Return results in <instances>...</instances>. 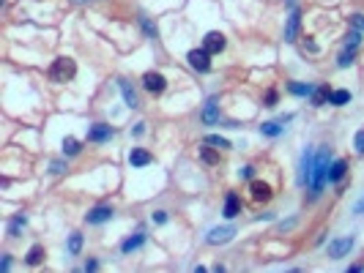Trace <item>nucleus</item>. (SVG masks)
I'll use <instances>...</instances> for the list:
<instances>
[{
    "label": "nucleus",
    "instance_id": "f257e3e1",
    "mask_svg": "<svg viewBox=\"0 0 364 273\" xmlns=\"http://www.w3.org/2000/svg\"><path fill=\"white\" fill-rule=\"evenodd\" d=\"M329 150H321L315 156V164H312V180H309V191H312V197H318L323 191V186H326V180H329Z\"/></svg>",
    "mask_w": 364,
    "mask_h": 273
},
{
    "label": "nucleus",
    "instance_id": "f03ea898",
    "mask_svg": "<svg viewBox=\"0 0 364 273\" xmlns=\"http://www.w3.org/2000/svg\"><path fill=\"white\" fill-rule=\"evenodd\" d=\"M74 74H77V63L71 58H58L52 63V68H49V77L55 82H69V79H74Z\"/></svg>",
    "mask_w": 364,
    "mask_h": 273
},
{
    "label": "nucleus",
    "instance_id": "7ed1b4c3",
    "mask_svg": "<svg viewBox=\"0 0 364 273\" xmlns=\"http://www.w3.org/2000/svg\"><path fill=\"white\" fill-rule=\"evenodd\" d=\"M186 60H189V66H192L194 71H200V74L211 71V52H208L206 47H203V49H192V52L186 55Z\"/></svg>",
    "mask_w": 364,
    "mask_h": 273
},
{
    "label": "nucleus",
    "instance_id": "20e7f679",
    "mask_svg": "<svg viewBox=\"0 0 364 273\" xmlns=\"http://www.w3.org/2000/svg\"><path fill=\"white\" fill-rule=\"evenodd\" d=\"M353 246H356V238H353V235H345V238L331 240L326 252H329V257H331V259H343L345 254H348L350 249H353Z\"/></svg>",
    "mask_w": 364,
    "mask_h": 273
},
{
    "label": "nucleus",
    "instance_id": "39448f33",
    "mask_svg": "<svg viewBox=\"0 0 364 273\" xmlns=\"http://www.w3.org/2000/svg\"><path fill=\"white\" fill-rule=\"evenodd\" d=\"M143 88L148 90V93H153V96H159L162 90L167 88V79L159 71H148V74H143Z\"/></svg>",
    "mask_w": 364,
    "mask_h": 273
},
{
    "label": "nucleus",
    "instance_id": "423d86ee",
    "mask_svg": "<svg viewBox=\"0 0 364 273\" xmlns=\"http://www.w3.org/2000/svg\"><path fill=\"white\" fill-rule=\"evenodd\" d=\"M112 134H115V131H112L107 123H93L88 129V142H107Z\"/></svg>",
    "mask_w": 364,
    "mask_h": 273
},
{
    "label": "nucleus",
    "instance_id": "0eeeda50",
    "mask_svg": "<svg viewBox=\"0 0 364 273\" xmlns=\"http://www.w3.org/2000/svg\"><path fill=\"white\" fill-rule=\"evenodd\" d=\"M203 47H206L211 55H219L222 49L227 47V41H225V36H222V33L211 30V33H206V39H203Z\"/></svg>",
    "mask_w": 364,
    "mask_h": 273
},
{
    "label": "nucleus",
    "instance_id": "6e6552de",
    "mask_svg": "<svg viewBox=\"0 0 364 273\" xmlns=\"http://www.w3.org/2000/svg\"><path fill=\"white\" fill-rule=\"evenodd\" d=\"M233 235H236L233 227H216V230L208 232L206 240H208L211 246H216V243H227V240H233Z\"/></svg>",
    "mask_w": 364,
    "mask_h": 273
},
{
    "label": "nucleus",
    "instance_id": "1a4fd4ad",
    "mask_svg": "<svg viewBox=\"0 0 364 273\" xmlns=\"http://www.w3.org/2000/svg\"><path fill=\"white\" fill-rule=\"evenodd\" d=\"M249 191H252L255 202H268V199H271V186L263 183V180H252V183H249Z\"/></svg>",
    "mask_w": 364,
    "mask_h": 273
},
{
    "label": "nucleus",
    "instance_id": "9d476101",
    "mask_svg": "<svg viewBox=\"0 0 364 273\" xmlns=\"http://www.w3.org/2000/svg\"><path fill=\"white\" fill-rule=\"evenodd\" d=\"M112 218V208L110 205H99V208H93V211L85 216V221L88 224H102V221H110Z\"/></svg>",
    "mask_w": 364,
    "mask_h": 273
},
{
    "label": "nucleus",
    "instance_id": "9b49d317",
    "mask_svg": "<svg viewBox=\"0 0 364 273\" xmlns=\"http://www.w3.org/2000/svg\"><path fill=\"white\" fill-rule=\"evenodd\" d=\"M151 161H153V156L145 148H131L129 150V164L131 167H148Z\"/></svg>",
    "mask_w": 364,
    "mask_h": 273
},
{
    "label": "nucleus",
    "instance_id": "f8f14e48",
    "mask_svg": "<svg viewBox=\"0 0 364 273\" xmlns=\"http://www.w3.org/2000/svg\"><path fill=\"white\" fill-rule=\"evenodd\" d=\"M312 164H315V158H312V153H304L301 156V172H299V183L301 186H309V180H312Z\"/></svg>",
    "mask_w": 364,
    "mask_h": 273
},
{
    "label": "nucleus",
    "instance_id": "ddd939ff",
    "mask_svg": "<svg viewBox=\"0 0 364 273\" xmlns=\"http://www.w3.org/2000/svg\"><path fill=\"white\" fill-rule=\"evenodd\" d=\"M225 218H236L241 213V199H238V194H236V191H230V194H227L225 197Z\"/></svg>",
    "mask_w": 364,
    "mask_h": 273
},
{
    "label": "nucleus",
    "instance_id": "4468645a",
    "mask_svg": "<svg viewBox=\"0 0 364 273\" xmlns=\"http://www.w3.org/2000/svg\"><path fill=\"white\" fill-rule=\"evenodd\" d=\"M312 107H323V104H331V90L329 85H318L315 90H312Z\"/></svg>",
    "mask_w": 364,
    "mask_h": 273
},
{
    "label": "nucleus",
    "instance_id": "2eb2a0df",
    "mask_svg": "<svg viewBox=\"0 0 364 273\" xmlns=\"http://www.w3.org/2000/svg\"><path fill=\"white\" fill-rule=\"evenodd\" d=\"M299 22H301L299 11H296V8H290L288 25H285V41H296V33H299Z\"/></svg>",
    "mask_w": 364,
    "mask_h": 273
},
{
    "label": "nucleus",
    "instance_id": "dca6fc26",
    "mask_svg": "<svg viewBox=\"0 0 364 273\" xmlns=\"http://www.w3.org/2000/svg\"><path fill=\"white\" fill-rule=\"evenodd\" d=\"M345 172H348V161H345V158H337V161H331L329 180H331V183H340V180L345 177Z\"/></svg>",
    "mask_w": 364,
    "mask_h": 273
},
{
    "label": "nucleus",
    "instance_id": "f3484780",
    "mask_svg": "<svg viewBox=\"0 0 364 273\" xmlns=\"http://www.w3.org/2000/svg\"><path fill=\"white\" fill-rule=\"evenodd\" d=\"M118 88H121V93H124V101L129 109H137V93H134V88H131L129 82L118 79Z\"/></svg>",
    "mask_w": 364,
    "mask_h": 273
},
{
    "label": "nucleus",
    "instance_id": "a211bd4d",
    "mask_svg": "<svg viewBox=\"0 0 364 273\" xmlns=\"http://www.w3.org/2000/svg\"><path fill=\"white\" fill-rule=\"evenodd\" d=\"M203 120H206L208 126H214V123L219 120V104H216V98H208V101H206V109H203Z\"/></svg>",
    "mask_w": 364,
    "mask_h": 273
},
{
    "label": "nucleus",
    "instance_id": "6ab92c4d",
    "mask_svg": "<svg viewBox=\"0 0 364 273\" xmlns=\"http://www.w3.org/2000/svg\"><path fill=\"white\" fill-rule=\"evenodd\" d=\"M143 243H145V232H137L134 238H126L124 243H121V252H124V254H131L134 249H140Z\"/></svg>",
    "mask_w": 364,
    "mask_h": 273
},
{
    "label": "nucleus",
    "instance_id": "aec40b11",
    "mask_svg": "<svg viewBox=\"0 0 364 273\" xmlns=\"http://www.w3.org/2000/svg\"><path fill=\"white\" fill-rule=\"evenodd\" d=\"M44 257H47L44 246H33V249L28 252V257H25V262H28L30 268H36V265H42V262H44Z\"/></svg>",
    "mask_w": 364,
    "mask_h": 273
},
{
    "label": "nucleus",
    "instance_id": "412c9836",
    "mask_svg": "<svg viewBox=\"0 0 364 273\" xmlns=\"http://www.w3.org/2000/svg\"><path fill=\"white\" fill-rule=\"evenodd\" d=\"M80 150H83V142L74 139V136H66L63 139V156H80Z\"/></svg>",
    "mask_w": 364,
    "mask_h": 273
},
{
    "label": "nucleus",
    "instance_id": "4be33fe9",
    "mask_svg": "<svg viewBox=\"0 0 364 273\" xmlns=\"http://www.w3.org/2000/svg\"><path fill=\"white\" fill-rule=\"evenodd\" d=\"M282 131H285V129H282L279 123H274V120H268V123H263V126H260V134L263 136H279Z\"/></svg>",
    "mask_w": 364,
    "mask_h": 273
},
{
    "label": "nucleus",
    "instance_id": "5701e85b",
    "mask_svg": "<svg viewBox=\"0 0 364 273\" xmlns=\"http://www.w3.org/2000/svg\"><path fill=\"white\" fill-rule=\"evenodd\" d=\"M350 101V93L348 90H331V104H334V107H343V104H348Z\"/></svg>",
    "mask_w": 364,
    "mask_h": 273
},
{
    "label": "nucleus",
    "instance_id": "b1692460",
    "mask_svg": "<svg viewBox=\"0 0 364 273\" xmlns=\"http://www.w3.org/2000/svg\"><path fill=\"white\" fill-rule=\"evenodd\" d=\"M312 85H304V82H290V93L293 96H312Z\"/></svg>",
    "mask_w": 364,
    "mask_h": 273
},
{
    "label": "nucleus",
    "instance_id": "393cba45",
    "mask_svg": "<svg viewBox=\"0 0 364 273\" xmlns=\"http://www.w3.org/2000/svg\"><path fill=\"white\" fill-rule=\"evenodd\" d=\"M359 44H362V30H350L348 41H345V49H350V52H356Z\"/></svg>",
    "mask_w": 364,
    "mask_h": 273
},
{
    "label": "nucleus",
    "instance_id": "a878e982",
    "mask_svg": "<svg viewBox=\"0 0 364 273\" xmlns=\"http://www.w3.org/2000/svg\"><path fill=\"white\" fill-rule=\"evenodd\" d=\"M200 158H203V164H219V153L211 148H200Z\"/></svg>",
    "mask_w": 364,
    "mask_h": 273
},
{
    "label": "nucleus",
    "instance_id": "bb28decb",
    "mask_svg": "<svg viewBox=\"0 0 364 273\" xmlns=\"http://www.w3.org/2000/svg\"><path fill=\"white\" fill-rule=\"evenodd\" d=\"M206 145H214V148H230V139H225V136H219V134H208Z\"/></svg>",
    "mask_w": 364,
    "mask_h": 273
},
{
    "label": "nucleus",
    "instance_id": "cd10ccee",
    "mask_svg": "<svg viewBox=\"0 0 364 273\" xmlns=\"http://www.w3.org/2000/svg\"><path fill=\"white\" fill-rule=\"evenodd\" d=\"M80 252H83V235L74 232V235L69 238V254H80Z\"/></svg>",
    "mask_w": 364,
    "mask_h": 273
},
{
    "label": "nucleus",
    "instance_id": "c85d7f7f",
    "mask_svg": "<svg viewBox=\"0 0 364 273\" xmlns=\"http://www.w3.org/2000/svg\"><path fill=\"white\" fill-rule=\"evenodd\" d=\"M25 224H28V218H25V216H17L14 221H11V227H8V235H11V238H17V235H20V230H22Z\"/></svg>",
    "mask_w": 364,
    "mask_h": 273
},
{
    "label": "nucleus",
    "instance_id": "c756f323",
    "mask_svg": "<svg viewBox=\"0 0 364 273\" xmlns=\"http://www.w3.org/2000/svg\"><path fill=\"white\" fill-rule=\"evenodd\" d=\"M140 25H143V30H145L148 36H151V39H156V33H159V30H156V25H153V22L148 20V17H140Z\"/></svg>",
    "mask_w": 364,
    "mask_h": 273
},
{
    "label": "nucleus",
    "instance_id": "7c9ffc66",
    "mask_svg": "<svg viewBox=\"0 0 364 273\" xmlns=\"http://www.w3.org/2000/svg\"><path fill=\"white\" fill-rule=\"evenodd\" d=\"M350 63H353V52H350V49H345V52L340 55V60H337V66H340V68H348Z\"/></svg>",
    "mask_w": 364,
    "mask_h": 273
},
{
    "label": "nucleus",
    "instance_id": "2f4dec72",
    "mask_svg": "<svg viewBox=\"0 0 364 273\" xmlns=\"http://www.w3.org/2000/svg\"><path fill=\"white\" fill-rule=\"evenodd\" d=\"M353 145H356V153H359V156H364V129L356 131V136H353Z\"/></svg>",
    "mask_w": 364,
    "mask_h": 273
},
{
    "label": "nucleus",
    "instance_id": "473e14b6",
    "mask_svg": "<svg viewBox=\"0 0 364 273\" xmlns=\"http://www.w3.org/2000/svg\"><path fill=\"white\" fill-rule=\"evenodd\" d=\"M350 25L356 27V30H364V14H353V17H350Z\"/></svg>",
    "mask_w": 364,
    "mask_h": 273
},
{
    "label": "nucleus",
    "instance_id": "72a5a7b5",
    "mask_svg": "<svg viewBox=\"0 0 364 273\" xmlns=\"http://www.w3.org/2000/svg\"><path fill=\"white\" fill-rule=\"evenodd\" d=\"M304 49H307V52H318V44L309 39V36H304Z\"/></svg>",
    "mask_w": 364,
    "mask_h": 273
},
{
    "label": "nucleus",
    "instance_id": "f704fd0d",
    "mask_svg": "<svg viewBox=\"0 0 364 273\" xmlns=\"http://www.w3.org/2000/svg\"><path fill=\"white\" fill-rule=\"evenodd\" d=\"M277 104V90H268L266 93V107H274Z\"/></svg>",
    "mask_w": 364,
    "mask_h": 273
},
{
    "label": "nucleus",
    "instance_id": "c9c22d12",
    "mask_svg": "<svg viewBox=\"0 0 364 273\" xmlns=\"http://www.w3.org/2000/svg\"><path fill=\"white\" fill-rule=\"evenodd\" d=\"M49 172H52V175H61V172H63V161H52V164H49Z\"/></svg>",
    "mask_w": 364,
    "mask_h": 273
},
{
    "label": "nucleus",
    "instance_id": "e433bc0d",
    "mask_svg": "<svg viewBox=\"0 0 364 273\" xmlns=\"http://www.w3.org/2000/svg\"><path fill=\"white\" fill-rule=\"evenodd\" d=\"M153 221H156V224H165V221H167V213H165V211H156V213H153Z\"/></svg>",
    "mask_w": 364,
    "mask_h": 273
},
{
    "label": "nucleus",
    "instance_id": "4c0bfd02",
    "mask_svg": "<svg viewBox=\"0 0 364 273\" xmlns=\"http://www.w3.org/2000/svg\"><path fill=\"white\" fill-rule=\"evenodd\" d=\"M96 268H99L96 259H88V262H85V273H88V271H96Z\"/></svg>",
    "mask_w": 364,
    "mask_h": 273
},
{
    "label": "nucleus",
    "instance_id": "58836bf2",
    "mask_svg": "<svg viewBox=\"0 0 364 273\" xmlns=\"http://www.w3.org/2000/svg\"><path fill=\"white\" fill-rule=\"evenodd\" d=\"M252 175H255L252 167H244V170H241V177H252Z\"/></svg>",
    "mask_w": 364,
    "mask_h": 273
},
{
    "label": "nucleus",
    "instance_id": "ea45409f",
    "mask_svg": "<svg viewBox=\"0 0 364 273\" xmlns=\"http://www.w3.org/2000/svg\"><path fill=\"white\" fill-rule=\"evenodd\" d=\"M8 268H11V259L3 257V262H0V271H8Z\"/></svg>",
    "mask_w": 364,
    "mask_h": 273
},
{
    "label": "nucleus",
    "instance_id": "a19ab883",
    "mask_svg": "<svg viewBox=\"0 0 364 273\" xmlns=\"http://www.w3.org/2000/svg\"><path fill=\"white\" fill-rule=\"evenodd\" d=\"M143 131H145V123H137V126H134V134L140 136V134H143Z\"/></svg>",
    "mask_w": 364,
    "mask_h": 273
},
{
    "label": "nucleus",
    "instance_id": "79ce46f5",
    "mask_svg": "<svg viewBox=\"0 0 364 273\" xmlns=\"http://www.w3.org/2000/svg\"><path fill=\"white\" fill-rule=\"evenodd\" d=\"M356 213H364V199H359V202H356Z\"/></svg>",
    "mask_w": 364,
    "mask_h": 273
}]
</instances>
